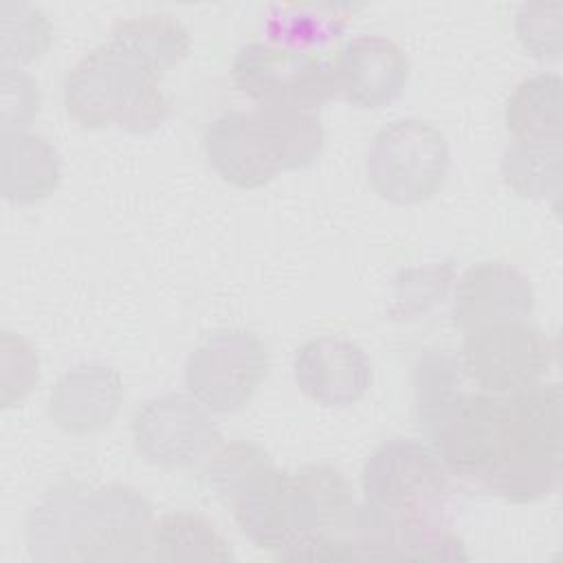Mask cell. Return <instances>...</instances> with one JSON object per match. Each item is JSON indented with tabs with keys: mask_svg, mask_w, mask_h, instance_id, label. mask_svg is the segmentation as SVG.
<instances>
[{
	"mask_svg": "<svg viewBox=\"0 0 563 563\" xmlns=\"http://www.w3.org/2000/svg\"><path fill=\"white\" fill-rule=\"evenodd\" d=\"M534 308L526 273L499 260L479 262L462 273L451 301V321L468 332L482 325L523 321Z\"/></svg>",
	"mask_w": 563,
	"mask_h": 563,
	"instance_id": "obj_12",
	"label": "cell"
},
{
	"mask_svg": "<svg viewBox=\"0 0 563 563\" xmlns=\"http://www.w3.org/2000/svg\"><path fill=\"white\" fill-rule=\"evenodd\" d=\"M268 460V453L253 442H229L209 455L202 471V482L218 499L227 501L238 484Z\"/></svg>",
	"mask_w": 563,
	"mask_h": 563,
	"instance_id": "obj_28",
	"label": "cell"
},
{
	"mask_svg": "<svg viewBox=\"0 0 563 563\" xmlns=\"http://www.w3.org/2000/svg\"><path fill=\"white\" fill-rule=\"evenodd\" d=\"M292 484L299 501L301 537L352 534L356 501L350 482L339 468L330 464H303L292 473Z\"/></svg>",
	"mask_w": 563,
	"mask_h": 563,
	"instance_id": "obj_18",
	"label": "cell"
},
{
	"mask_svg": "<svg viewBox=\"0 0 563 563\" xmlns=\"http://www.w3.org/2000/svg\"><path fill=\"white\" fill-rule=\"evenodd\" d=\"M438 453L418 440L391 438L363 464L365 499L400 515L446 517L451 479Z\"/></svg>",
	"mask_w": 563,
	"mask_h": 563,
	"instance_id": "obj_5",
	"label": "cell"
},
{
	"mask_svg": "<svg viewBox=\"0 0 563 563\" xmlns=\"http://www.w3.org/2000/svg\"><path fill=\"white\" fill-rule=\"evenodd\" d=\"M339 97L347 103L376 110L400 97L409 79L405 51L383 35H356L345 42L334 62Z\"/></svg>",
	"mask_w": 563,
	"mask_h": 563,
	"instance_id": "obj_14",
	"label": "cell"
},
{
	"mask_svg": "<svg viewBox=\"0 0 563 563\" xmlns=\"http://www.w3.org/2000/svg\"><path fill=\"white\" fill-rule=\"evenodd\" d=\"M235 88L255 106H301L321 110L339 97L334 64L271 42L244 44L231 66Z\"/></svg>",
	"mask_w": 563,
	"mask_h": 563,
	"instance_id": "obj_7",
	"label": "cell"
},
{
	"mask_svg": "<svg viewBox=\"0 0 563 563\" xmlns=\"http://www.w3.org/2000/svg\"><path fill=\"white\" fill-rule=\"evenodd\" d=\"M499 172L517 196L556 200L561 194V141H515L504 150Z\"/></svg>",
	"mask_w": 563,
	"mask_h": 563,
	"instance_id": "obj_24",
	"label": "cell"
},
{
	"mask_svg": "<svg viewBox=\"0 0 563 563\" xmlns=\"http://www.w3.org/2000/svg\"><path fill=\"white\" fill-rule=\"evenodd\" d=\"M0 350V402L2 407H13L35 389L40 361L31 343L9 330H2Z\"/></svg>",
	"mask_w": 563,
	"mask_h": 563,
	"instance_id": "obj_29",
	"label": "cell"
},
{
	"mask_svg": "<svg viewBox=\"0 0 563 563\" xmlns=\"http://www.w3.org/2000/svg\"><path fill=\"white\" fill-rule=\"evenodd\" d=\"M462 367L449 352L427 350L413 367V418L424 433L438 413L462 391Z\"/></svg>",
	"mask_w": 563,
	"mask_h": 563,
	"instance_id": "obj_25",
	"label": "cell"
},
{
	"mask_svg": "<svg viewBox=\"0 0 563 563\" xmlns=\"http://www.w3.org/2000/svg\"><path fill=\"white\" fill-rule=\"evenodd\" d=\"M110 42L158 77L180 64L191 46L187 29L167 13L121 20L112 26Z\"/></svg>",
	"mask_w": 563,
	"mask_h": 563,
	"instance_id": "obj_22",
	"label": "cell"
},
{
	"mask_svg": "<svg viewBox=\"0 0 563 563\" xmlns=\"http://www.w3.org/2000/svg\"><path fill=\"white\" fill-rule=\"evenodd\" d=\"M449 167L451 152L444 134L416 117L396 119L380 128L365 158L372 189L400 207L431 200L442 189Z\"/></svg>",
	"mask_w": 563,
	"mask_h": 563,
	"instance_id": "obj_4",
	"label": "cell"
},
{
	"mask_svg": "<svg viewBox=\"0 0 563 563\" xmlns=\"http://www.w3.org/2000/svg\"><path fill=\"white\" fill-rule=\"evenodd\" d=\"M279 561H361L350 537L339 534H303L275 554Z\"/></svg>",
	"mask_w": 563,
	"mask_h": 563,
	"instance_id": "obj_32",
	"label": "cell"
},
{
	"mask_svg": "<svg viewBox=\"0 0 563 563\" xmlns=\"http://www.w3.org/2000/svg\"><path fill=\"white\" fill-rule=\"evenodd\" d=\"M457 361L482 391L506 396L548 376L554 345L541 328L526 319L493 323L466 332Z\"/></svg>",
	"mask_w": 563,
	"mask_h": 563,
	"instance_id": "obj_8",
	"label": "cell"
},
{
	"mask_svg": "<svg viewBox=\"0 0 563 563\" xmlns=\"http://www.w3.org/2000/svg\"><path fill=\"white\" fill-rule=\"evenodd\" d=\"M515 33L532 57L556 62L563 51V4L523 2L515 15Z\"/></svg>",
	"mask_w": 563,
	"mask_h": 563,
	"instance_id": "obj_27",
	"label": "cell"
},
{
	"mask_svg": "<svg viewBox=\"0 0 563 563\" xmlns=\"http://www.w3.org/2000/svg\"><path fill=\"white\" fill-rule=\"evenodd\" d=\"M444 468L479 482L504 438V398L488 391H460L424 431Z\"/></svg>",
	"mask_w": 563,
	"mask_h": 563,
	"instance_id": "obj_10",
	"label": "cell"
},
{
	"mask_svg": "<svg viewBox=\"0 0 563 563\" xmlns=\"http://www.w3.org/2000/svg\"><path fill=\"white\" fill-rule=\"evenodd\" d=\"M123 405L121 374L106 363H81L64 372L48 394L51 422L70 435L110 427Z\"/></svg>",
	"mask_w": 563,
	"mask_h": 563,
	"instance_id": "obj_15",
	"label": "cell"
},
{
	"mask_svg": "<svg viewBox=\"0 0 563 563\" xmlns=\"http://www.w3.org/2000/svg\"><path fill=\"white\" fill-rule=\"evenodd\" d=\"M62 101L68 117L90 130L117 125L130 134H147L169 114L158 75L112 42L92 48L66 73Z\"/></svg>",
	"mask_w": 563,
	"mask_h": 563,
	"instance_id": "obj_3",
	"label": "cell"
},
{
	"mask_svg": "<svg viewBox=\"0 0 563 563\" xmlns=\"http://www.w3.org/2000/svg\"><path fill=\"white\" fill-rule=\"evenodd\" d=\"M356 7L345 2H273L262 13L266 42L308 53L341 37Z\"/></svg>",
	"mask_w": 563,
	"mask_h": 563,
	"instance_id": "obj_19",
	"label": "cell"
},
{
	"mask_svg": "<svg viewBox=\"0 0 563 563\" xmlns=\"http://www.w3.org/2000/svg\"><path fill=\"white\" fill-rule=\"evenodd\" d=\"M205 154L211 169L240 189L264 187L279 174L253 110L216 117L205 130Z\"/></svg>",
	"mask_w": 563,
	"mask_h": 563,
	"instance_id": "obj_16",
	"label": "cell"
},
{
	"mask_svg": "<svg viewBox=\"0 0 563 563\" xmlns=\"http://www.w3.org/2000/svg\"><path fill=\"white\" fill-rule=\"evenodd\" d=\"M501 398L504 438L479 484L510 504H534L561 482V387L541 380Z\"/></svg>",
	"mask_w": 563,
	"mask_h": 563,
	"instance_id": "obj_2",
	"label": "cell"
},
{
	"mask_svg": "<svg viewBox=\"0 0 563 563\" xmlns=\"http://www.w3.org/2000/svg\"><path fill=\"white\" fill-rule=\"evenodd\" d=\"M0 18L2 68H22L48 51L53 26L37 7L29 2H2Z\"/></svg>",
	"mask_w": 563,
	"mask_h": 563,
	"instance_id": "obj_26",
	"label": "cell"
},
{
	"mask_svg": "<svg viewBox=\"0 0 563 563\" xmlns=\"http://www.w3.org/2000/svg\"><path fill=\"white\" fill-rule=\"evenodd\" d=\"M453 277L451 264H431L424 268H407L396 277V306L394 314L402 319L409 314H420L444 299Z\"/></svg>",
	"mask_w": 563,
	"mask_h": 563,
	"instance_id": "obj_30",
	"label": "cell"
},
{
	"mask_svg": "<svg viewBox=\"0 0 563 563\" xmlns=\"http://www.w3.org/2000/svg\"><path fill=\"white\" fill-rule=\"evenodd\" d=\"M227 504L242 534L262 550L277 554L301 537L292 473L279 471L271 460L251 471Z\"/></svg>",
	"mask_w": 563,
	"mask_h": 563,
	"instance_id": "obj_11",
	"label": "cell"
},
{
	"mask_svg": "<svg viewBox=\"0 0 563 563\" xmlns=\"http://www.w3.org/2000/svg\"><path fill=\"white\" fill-rule=\"evenodd\" d=\"M132 442L152 466L187 468L218 449L220 431L194 396L163 394L134 411Z\"/></svg>",
	"mask_w": 563,
	"mask_h": 563,
	"instance_id": "obj_9",
	"label": "cell"
},
{
	"mask_svg": "<svg viewBox=\"0 0 563 563\" xmlns=\"http://www.w3.org/2000/svg\"><path fill=\"white\" fill-rule=\"evenodd\" d=\"M0 99L2 132H24L42 106V95L35 79L22 68H2Z\"/></svg>",
	"mask_w": 563,
	"mask_h": 563,
	"instance_id": "obj_31",
	"label": "cell"
},
{
	"mask_svg": "<svg viewBox=\"0 0 563 563\" xmlns=\"http://www.w3.org/2000/svg\"><path fill=\"white\" fill-rule=\"evenodd\" d=\"M253 114L279 172L306 169L321 156L325 130L319 110L275 103L255 106Z\"/></svg>",
	"mask_w": 563,
	"mask_h": 563,
	"instance_id": "obj_20",
	"label": "cell"
},
{
	"mask_svg": "<svg viewBox=\"0 0 563 563\" xmlns=\"http://www.w3.org/2000/svg\"><path fill=\"white\" fill-rule=\"evenodd\" d=\"M154 515L132 486H53L26 517V545L35 561H141L147 559Z\"/></svg>",
	"mask_w": 563,
	"mask_h": 563,
	"instance_id": "obj_1",
	"label": "cell"
},
{
	"mask_svg": "<svg viewBox=\"0 0 563 563\" xmlns=\"http://www.w3.org/2000/svg\"><path fill=\"white\" fill-rule=\"evenodd\" d=\"M292 376L301 394L321 407H350L372 383V363L361 345L345 336H314L292 361Z\"/></svg>",
	"mask_w": 563,
	"mask_h": 563,
	"instance_id": "obj_13",
	"label": "cell"
},
{
	"mask_svg": "<svg viewBox=\"0 0 563 563\" xmlns=\"http://www.w3.org/2000/svg\"><path fill=\"white\" fill-rule=\"evenodd\" d=\"M271 367L264 341L242 328L209 334L185 361L183 378L209 413H233L260 389Z\"/></svg>",
	"mask_w": 563,
	"mask_h": 563,
	"instance_id": "obj_6",
	"label": "cell"
},
{
	"mask_svg": "<svg viewBox=\"0 0 563 563\" xmlns=\"http://www.w3.org/2000/svg\"><path fill=\"white\" fill-rule=\"evenodd\" d=\"M561 77L539 73L515 86L506 101V128L515 141H561Z\"/></svg>",
	"mask_w": 563,
	"mask_h": 563,
	"instance_id": "obj_23",
	"label": "cell"
},
{
	"mask_svg": "<svg viewBox=\"0 0 563 563\" xmlns=\"http://www.w3.org/2000/svg\"><path fill=\"white\" fill-rule=\"evenodd\" d=\"M150 561H233L229 541L198 512L174 510L161 515L150 532Z\"/></svg>",
	"mask_w": 563,
	"mask_h": 563,
	"instance_id": "obj_21",
	"label": "cell"
},
{
	"mask_svg": "<svg viewBox=\"0 0 563 563\" xmlns=\"http://www.w3.org/2000/svg\"><path fill=\"white\" fill-rule=\"evenodd\" d=\"M62 180V154L42 134L2 132V198L11 205H33L51 196Z\"/></svg>",
	"mask_w": 563,
	"mask_h": 563,
	"instance_id": "obj_17",
	"label": "cell"
}]
</instances>
